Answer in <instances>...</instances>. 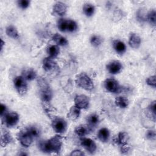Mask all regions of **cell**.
Masks as SVG:
<instances>
[{
	"label": "cell",
	"mask_w": 156,
	"mask_h": 156,
	"mask_svg": "<svg viewBox=\"0 0 156 156\" xmlns=\"http://www.w3.org/2000/svg\"><path fill=\"white\" fill-rule=\"evenodd\" d=\"M62 138L60 135H55L47 141L41 140L38 143L39 149L44 153H58L62 146Z\"/></svg>",
	"instance_id": "1"
},
{
	"label": "cell",
	"mask_w": 156,
	"mask_h": 156,
	"mask_svg": "<svg viewBox=\"0 0 156 156\" xmlns=\"http://www.w3.org/2000/svg\"><path fill=\"white\" fill-rule=\"evenodd\" d=\"M37 82L42 102H50L52 98V92L48 82L43 77H39Z\"/></svg>",
	"instance_id": "2"
},
{
	"label": "cell",
	"mask_w": 156,
	"mask_h": 156,
	"mask_svg": "<svg viewBox=\"0 0 156 156\" xmlns=\"http://www.w3.org/2000/svg\"><path fill=\"white\" fill-rule=\"evenodd\" d=\"M76 85L87 91H91L94 88V83L91 79L85 73L77 75L75 80Z\"/></svg>",
	"instance_id": "3"
},
{
	"label": "cell",
	"mask_w": 156,
	"mask_h": 156,
	"mask_svg": "<svg viewBox=\"0 0 156 156\" xmlns=\"http://www.w3.org/2000/svg\"><path fill=\"white\" fill-rule=\"evenodd\" d=\"M26 81L22 76H16L14 79V87L20 96H24L27 92L28 85Z\"/></svg>",
	"instance_id": "4"
},
{
	"label": "cell",
	"mask_w": 156,
	"mask_h": 156,
	"mask_svg": "<svg viewBox=\"0 0 156 156\" xmlns=\"http://www.w3.org/2000/svg\"><path fill=\"white\" fill-rule=\"evenodd\" d=\"M51 126L53 130L58 134L65 133L67 129L66 121L61 117H55L53 118Z\"/></svg>",
	"instance_id": "5"
},
{
	"label": "cell",
	"mask_w": 156,
	"mask_h": 156,
	"mask_svg": "<svg viewBox=\"0 0 156 156\" xmlns=\"http://www.w3.org/2000/svg\"><path fill=\"white\" fill-rule=\"evenodd\" d=\"M42 66L43 69L48 73H57L58 71L59 68L57 63L54 60V58L49 57H47L43 59Z\"/></svg>",
	"instance_id": "6"
},
{
	"label": "cell",
	"mask_w": 156,
	"mask_h": 156,
	"mask_svg": "<svg viewBox=\"0 0 156 156\" xmlns=\"http://www.w3.org/2000/svg\"><path fill=\"white\" fill-rule=\"evenodd\" d=\"M17 139L21 144L26 147H29L32 143L34 138L26 129L20 130L17 134Z\"/></svg>",
	"instance_id": "7"
},
{
	"label": "cell",
	"mask_w": 156,
	"mask_h": 156,
	"mask_svg": "<svg viewBox=\"0 0 156 156\" xmlns=\"http://www.w3.org/2000/svg\"><path fill=\"white\" fill-rule=\"evenodd\" d=\"M104 87L105 89L110 93H119L121 91V87L118 82L113 78L107 79L104 82Z\"/></svg>",
	"instance_id": "8"
},
{
	"label": "cell",
	"mask_w": 156,
	"mask_h": 156,
	"mask_svg": "<svg viewBox=\"0 0 156 156\" xmlns=\"http://www.w3.org/2000/svg\"><path fill=\"white\" fill-rule=\"evenodd\" d=\"M5 122L6 126L9 127H12L16 126L20 119L19 115L17 113L14 112H7V113L2 118Z\"/></svg>",
	"instance_id": "9"
},
{
	"label": "cell",
	"mask_w": 156,
	"mask_h": 156,
	"mask_svg": "<svg viewBox=\"0 0 156 156\" xmlns=\"http://www.w3.org/2000/svg\"><path fill=\"white\" fill-rule=\"evenodd\" d=\"M74 101L75 105L80 109H87L89 107V98L85 94L77 95L75 97Z\"/></svg>",
	"instance_id": "10"
},
{
	"label": "cell",
	"mask_w": 156,
	"mask_h": 156,
	"mask_svg": "<svg viewBox=\"0 0 156 156\" xmlns=\"http://www.w3.org/2000/svg\"><path fill=\"white\" fill-rule=\"evenodd\" d=\"M81 145L89 153L94 154L97 149V146L94 141L89 138H83L81 139Z\"/></svg>",
	"instance_id": "11"
},
{
	"label": "cell",
	"mask_w": 156,
	"mask_h": 156,
	"mask_svg": "<svg viewBox=\"0 0 156 156\" xmlns=\"http://www.w3.org/2000/svg\"><path fill=\"white\" fill-rule=\"evenodd\" d=\"M106 68L110 74H116L121 71L122 69V65L118 60H113L107 65Z\"/></svg>",
	"instance_id": "12"
},
{
	"label": "cell",
	"mask_w": 156,
	"mask_h": 156,
	"mask_svg": "<svg viewBox=\"0 0 156 156\" xmlns=\"http://www.w3.org/2000/svg\"><path fill=\"white\" fill-rule=\"evenodd\" d=\"M67 8L68 7L65 3L58 1L54 4L52 8V11L54 14L60 16H62L66 13Z\"/></svg>",
	"instance_id": "13"
},
{
	"label": "cell",
	"mask_w": 156,
	"mask_h": 156,
	"mask_svg": "<svg viewBox=\"0 0 156 156\" xmlns=\"http://www.w3.org/2000/svg\"><path fill=\"white\" fill-rule=\"evenodd\" d=\"M129 140V136L128 134L125 132H120L117 136H115L113 138V143L119 146L127 144Z\"/></svg>",
	"instance_id": "14"
},
{
	"label": "cell",
	"mask_w": 156,
	"mask_h": 156,
	"mask_svg": "<svg viewBox=\"0 0 156 156\" xmlns=\"http://www.w3.org/2000/svg\"><path fill=\"white\" fill-rule=\"evenodd\" d=\"M141 39L138 35L135 33H131L129 39V46L134 49H137L140 46Z\"/></svg>",
	"instance_id": "15"
},
{
	"label": "cell",
	"mask_w": 156,
	"mask_h": 156,
	"mask_svg": "<svg viewBox=\"0 0 156 156\" xmlns=\"http://www.w3.org/2000/svg\"><path fill=\"white\" fill-rule=\"evenodd\" d=\"M13 141V138L10 133L5 129H3L1 135V145L2 147H5Z\"/></svg>",
	"instance_id": "16"
},
{
	"label": "cell",
	"mask_w": 156,
	"mask_h": 156,
	"mask_svg": "<svg viewBox=\"0 0 156 156\" xmlns=\"http://www.w3.org/2000/svg\"><path fill=\"white\" fill-rule=\"evenodd\" d=\"M92 130V129L88 125H79L77 126L74 129L75 133L80 136H84L88 135L90 132Z\"/></svg>",
	"instance_id": "17"
},
{
	"label": "cell",
	"mask_w": 156,
	"mask_h": 156,
	"mask_svg": "<svg viewBox=\"0 0 156 156\" xmlns=\"http://www.w3.org/2000/svg\"><path fill=\"white\" fill-rule=\"evenodd\" d=\"M113 48L118 54H123L126 51L125 43L119 40H115L113 41Z\"/></svg>",
	"instance_id": "18"
},
{
	"label": "cell",
	"mask_w": 156,
	"mask_h": 156,
	"mask_svg": "<svg viewBox=\"0 0 156 156\" xmlns=\"http://www.w3.org/2000/svg\"><path fill=\"white\" fill-rule=\"evenodd\" d=\"M110 135V133L109 130L106 127H103L99 130L97 134V136L101 142L106 143L109 140Z\"/></svg>",
	"instance_id": "19"
},
{
	"label": "cell",
	"mask_w": 156,
	"mask_h": 156,
	"mask_svg": "<svg viewBox=\"0 0 156 156\" xmlns=\"http://www.w3.org/2000/svg\"><path fill=\"white\" fill-rule=\"evenodd\" d=\"M87 122V125L91 129L97 126L100 121L99 117L96 113H91L89 115L86 119Z\"/></svg>",
	"instance_id": "20"
},
{
	"label": "cell",
	"mask_w": 156,
	"mask_h": 156,
	"mask_svg": "<svg viewBox=\"0 0 156 156\" xmlns=\"http://www.w3.org/2000/svg\"><path fill=\"white\" fill-rule=\"evenodd\" d=\"M80 110L81 109L76 107L75 105L72 106L67 114V117L71 121L77 120L80 116Z\"/></svg>",
	"instance_id": "21"
},
{
	"label": "cell",
	"mask_w": 156,
	"mask_h": 156,
	"mask_svg": "<svg viewBox=\"0 0 156 156\" xmlns=\"http://www.w3.org/2000/svg\"><path fill=\"white\" fill-rule=\"evenodd\" d=\"M22 76L26 80H33L37 77V73L32 68H27L22 71Z\"/></svg>",
	"instance_id": "22"
},
{
	"label": "cell",
	"mask_w": 156,
	"mask_h": 156,
	"mask_svg": "<svg viewBox=\"0 0 156 156\" xmlns=\"http://www.w3.org/2000/svg\"><path fill=\"white\" fill-rule=\"evenodd\" d=\"M52 40L57 44L58 46H65L68 45V41L67 39L63 37L62 35L58 34H55L52 37Z\"/></svg>",
	"instance_id": "23"
},
{
	"label": "cell",
	"mask_w": 156,
	"mask_h": 156,
	"mask_svg": "<svg viewBox=\"0 0 156 156\" xmlns=\"http://www.w3.org/2000/svg\"><path fill=\"white\" fill-rule=\"evenodd\" d=\"M48 57L54 58L58 56L60 53V48L58 45H50L46 49Z\"/></svg>",
	"instance_id": "24"
},
{
	"label": "cell",
	"mask_w": 156,
	"mask_h": 156,
	"mask_svg": "<svg viewBox=\"0 0 156 156\" xmlns=\"http://www.w3.org/2000/svg\"><path fill=\"white\" fill-rule=\"evenodd\" d=\"M82 10L86 16L91 17L94 13L95 7L94 5L91 3H85L82 7Z\"/></svg>",
	"instance_id": "25"
},
{
	"label": "cell",
	"mask_w": 156,
	"mask_h": 156,
	"mask_svg": "<svg viewBox=\"0 0 156 156\" xmlns=\"http://www.w3.org/2000/svg\"><path fill=\"white\" fill-rule=\"evenodd\" d=\"M5 33L8 37L13 39H18L20 37L18 30L15 26L12 25H10L6 27Z\"/></svg>",
	"instance_id": "26"
},
{
	"label": "cell",
	"mask_w": 156,
	"mask_h": 156,
	"mask_svg": "<svg viewBox=\"0 0 156 156\" xmlns=\"http://www.w3.org/2000/svg\"><path fill=\"white\" fill-rule=\"evenodd\" d=\"M115 104L121 108H126L129 106V101L128 99L124 96H118L115 100Z\"/></svg>",
	"instance_id": "27"
},
{
	"label": "cell",
	"mask_w": 156,
	"mask_h": 156,
	"mask_svg": "<svg viewBox=\"0 0 156 156\" xmlns=\"http://www.w3.org/2000/svg\"><path fill=\"white\" fill-rule=\"evenodd\" d=\"M26 130L31 135V136L34 138H37L41 135V130L39 127L35 125H30L26 128Z\"/></svg>",
	"instance_id": "28"
},
{
	"label": "cell",
	"mask_w": 156,
	"mask_h": 156,
	"mask_svg": "<svg viewBox=\"0 0 156 156\" xmlns=\"http://www.w3.org/2000/svg\"><path fill=\"white\" fill-rule=\"evenodd\" d=\"M146 21L151 26L155 27L156 25V12L155 9H152L147 13Z\"/></svg>",
	"instance_id": "29"
},
{
	"label": "cell",
	"mask_w": 156,
	"mask_h": 156,
	"mask_svg": "<svg viewBox=\"0 0 156 156\" xmlns=\"http://www.w3.org/2000/svg\"><path fill=\"white\" fill-rule=\"evenodd\" d=\"M148 115L151 118V119L153 120L154 122L155 121V117H156V103L155 101L152 102L148 106L147 108Z\"/></svg>",
	"instance_id": "30"
},
{
	"label": "cell",
	"mask_w": 156,
	"mask_h": 156,
	"mask_svg": "<svg viewBox=\"0 0 156 156\" xmlns=\"http://www.w3.org/2000/svg\"><path fill=\"white\" fill-rule=\"evenodd\" d=\"M91 44L94 47H98L102 43V38L97 35H94L91 36L90 40Z\"/></svg>",
	"instance_id": "31"
},
{
	"label": "cell",
	"mask_w": 156,
	"mask_h": 156,
	"mask_svg": "<svg viewBox=\"0 0 156 156\" xmlns=\"http://www.w3.org/2000/svg\"><path fill=\"white\" fill-rule=\"evenodd\" d=\"M77 24L74 20L68 19L67 21V28L66 32H74L77 30Z\"/></svg>",
	"instance_id": "32"
},
{
	"label": "cell",
	"mask_w": 156,
	"mask_h": 156,
	"mask_svg": "<svg viewBox=\"0 0 156 156\" xmlns=\"http://www.w3.org/2000/svg\"><path fill=\"white\" fill-rule=\"evenodd\" d=\"M146 15L147 13L143 9H139L136 12V18L139 22L143 23L146 21Z\"/></svg>",
	"instance_id": "33"
},
{
	"label": "cell",
	"mask_w": 156,
	"mask_h": 156,
	"mask_svg": "<svg viewBox=\"0 0 156 156\" xmlns=\"http://www.w3.org/2000/svg\"><path fill=\"white\" fill-rule=\"evenodd\" d=\"M68 19L60 18L57 23V27L61 32H66Z\"/></svg>",
	"instance_id": "34"
},
{
	"label": "cell",
	"mask_w": 156,
	"mask_h": 156,
	"mask_svg": "<svg viewBox=\"0 0 156 156\" xmlns=\"http://www.w3.org/2000/svg\"><path fill=\"white\" fill-rule=\"evenodd\" d=\"M30 4V1L29 0H19L17 1V4L21 9H27Z\"/></svg>",
	"instance_id": "35"
},
{
	"label": "cell",
	"mask_w": 156,
	"mask_h": 156,
	"mask_svg": "<svg viewBox=\"0 0 156 156\" xmlns=\"http://www.w3.org/2000/svg\"><path fill=\"white\" fill-rule=\"evenodd\" d=\"M146 82L148 85L155 88L156 85V76L155 75L149 76L146 79Z\"/></svg>",
	"instance_id": "36"
},
{
	"label": "cell",
	"mask_w": 156,
	"mask_h": 156,
	"mask_svg": "<svg viewBox=\"0 0 156 156\" xmlns=\"http://www.w3.org/2000/svg\"><path fill=\"white\" fill-rule=\"evenodd\" d=\"M146 137L151 141H154L156 138V133L154 130H148L146 133Z\"/></svg>",
	"instance_id": "37"
},
{
	"label": "cell",
	"mask_w": 156,
	"mask_h": 156,
	"mask_svg": "<svg viewBox=\"0 0 156 156\" xmlns=\"http://www.w3.org/2000/svg\"><path fill=\"white\" fill-rule=\"evenodd\" d=\"M122 17V12L120 10V9H116L115 13H114V16H113V19L116 21H118L120 20Z\"/></svg>",
	"instance_id": "38"
},
{
	"label": "cell",
	"mask_w": 156,
	"mask_h": 156,
	"mask_svg": "<svg viewBox=\"0 0 156 156\" xmlns=\"http://www.w3.org/2000/svg\"><path fill=\"white\" fill-rule=\"evenodd\" d=\"M7 113V108L6 105L3 104H1V112H0L1 118H2Z\"/></svg>",
	"instance_id": "39"
},
{
	"label": "cell",
	"mask_w": 156,
	"mask_h": 156,
	"mask_svg": "<svg viewBox=\"0 0 156 156\" xmlns=\"http://www.w3.org/2000/svg\"><path fill=\"white\" fill-rule=\"evenodd\" d=\"M69 155L71 156H77V155L79 156V155H84L85 153L80 149H75Z\"/></svg>",
	"instance_id": "40"
},
{
	"label": "cell",
	"mask_w": 156,
	"mask_h": 156,
	"mask_svg": "<svg viewBox=\"0 0 156 156\" xmlns=\"http://www.w3.org/2000/svg\"><path fill=\"white\" fill-rule=\"evenodd\" d=\"M130 150V147L128 144L121 146L120 151L122 154H127Z\"/></svg>",
	"instance_id": "41"
},
{
	"label": "cell",
	"mask_w": 156,
	"mask_h": 156,
	"mask_svg": "<svg viewBox=\"0 0 156 156\" xmlns=\"http://www.w3.org/2000/svg\"><path fill=\"white\" fill-rule=\"evenodd\" d=\"M4 43H5L3 41V40H2V39H1V51H2V50L3 46H4Z\"/></svg>",
	"instance_id": "42"
}]
</instances>
